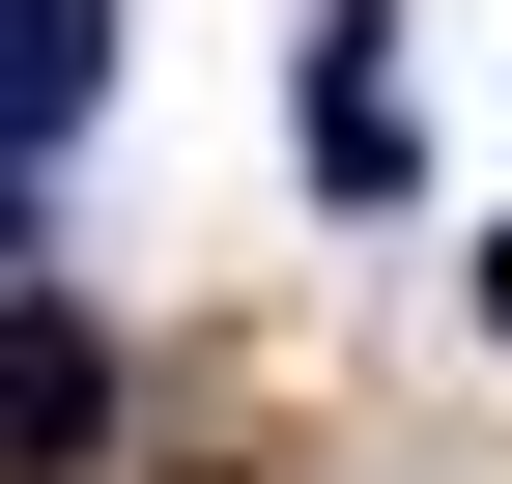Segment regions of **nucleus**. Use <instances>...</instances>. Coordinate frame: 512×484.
Wrapping results in <instances>:
<instances>
[{"instance_id":"nucleus-1","label":"nucleus","mask_w":512,"mask_h":484,"mask_svg":"<svg viewBox=\"0 0 512 484\" xmlns=\"http://www.w3.org/2000/svg\"><path fill=\"white\" fill-rule=\"evenodd\" d=\"M86 456H114V342L57 285H0V484H86Z\"/></svg>"},{"instance_id":"nucleus-3","label":"nucleus","mask_w":512,"mask_h":484,"mask_svg":"<svg viewBox=\"0 0 512 484\" xmlns=\"http://www.w3.org/2000/svg\"><path fill=\"white\" fill-rule=\"evenodd\" d=\"M86 86H114V0H0V171H29Z\"/></svg>"},{"instance_id":"nucleus-2","label":"nucleus","mask_w":512,"mask_h":484,"mask_svg":"<svg viewBox=\"0 0 512 484\" xmlns=\"http://www.w3.org/2000/svg\"><path fill=\"white\" fill-rule=\"evenodd\" d=\"M285 114H313V200H399V57H370V0L313 29V86H285Z\"/></svg>"},{"instance_id":"nucleus-4","label":"nucleus","mask_w":512,"mask_h":484,"mask_svg":"<svg viewBox=\"0 0 512 484\" xmlns=\"http://www.w3.org/2000/svg\"><path fill=\"white\" fill-rule=\"evenodd\" d=\"M484 342H512V228H484Z\"/></svg>"}]
</instances>
